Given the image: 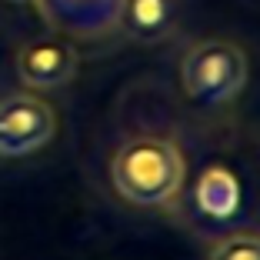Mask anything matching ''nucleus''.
<instances>
[{
    "label": "nucleus",
    "instance_id": "obj_8",
    "mask_svg": "<svg viewBox=\"0 0 260 260\" xmlns=\"http://www.w3.org/2000/svg\"><path fill=\"white\" fill-rule=\"evenodd\" d=\"M207 260H260V237L257 234H230L210 247Z\"/></svg>",
    "mask_w": 260,
    "mask_h": 260
},
{
    "label": "nucleus",
    "instance_id": "obj_6",
    "mask_svg": "<svg viewBox=\"0 0 260 260\" xmlns=\"http://www.w3.org/2000/svg\"><path fill=\"white\" fill-rule=\"evenodd\" d=\"M193 200H197L204 217H210V220H227V217L237 214V207H240V180L234 177V170L214 164V167H207L204 174H200Z\"/></svg>",
    "mask_w": 260,
    "mask_h": 260
},
{
    "label": "nucleus",
    "instance_id": "obj_7",
    "mask_svg": "<svg viewBox=\"0 0 260 260\" xmlns=\"http://www.w3.org/2000/svg\"><path fill=\"white\" fill-rule=\"evenodd\" d=\"M174 23V4L170 0H123L120 23L137 40H160Z\"/></svg>",
    "mask_w": 260,
    "mask_h": 260
},
{
    "label": "nucleus",
    "instance_id": "obj_4",
    "mask_svg": "<svg viewBox=\"0 0 260 260\" xmlns=\"http://www.w3.org/2000/svg\"><path fill=\"white\" fill-rule=\"evenodd\" d=\"M77 74V50L63 37H37L17 50V77L30 90H54Z\"/></svg>",
    "mask_w": 260,
    "mask_h": 260
},
{
    "label": "nucleus",
    "instance_id": "obj_9",
    "mask_svg": "<svg viewBox=\"0 0 260 260\" xmlns=\"http://www.w3.org/2000/svg\"><path fill=\"white\" fill-rule=\"evenodd\" d=\"M7 4H37V0H7Z\"/></svg>",
    "mask_w": 260,
    "mask_h": 260
},
{
    "label": "nucleus",
    "instance_id": "obj_5",
    "mask_svg": "<svg viewBox=\"0 0 260 260\" xmlns=\"http://www.w3.org/2000/svg\"><path fill=\"white\" fill-rule=\"evenodd\" d=\"M44 20L70 37H100L120 23L123 0H37Z\"/></svg>",
    "mask_w": 260,
    "mask_h": 260
},
{
    "label": "nucleus",
    "instance_id": "obj_1",
    "mask_svg": "<svg viewBox=\"0 0 260 260\" xmlns=\"http://www.w3.org/2000/svg\"><path fill=\"white\" fill-rule=\"evenodd\" d=\"M187 160L180 147L157 134H140L117 147L110 160V184L134 207H164L180 193Z\"/></svg>",
    "mask_w": 260,
    "mask_h": 260
},
{
    "label": "nucleus",
    "instance_id": "obj_2",
    "mask_svg": "<svg viewBox=\"0 0 260 260\" xmlns=\"http://www.w3.org/2000/svg\"><path fill=\"white\" fill-rule=\"evenodd\" d=\"M180 84L193 104H230L247 84V54L234 40H200L180 60Z\"/></svg>",
    "mask_w": 260,
    "mask_h": 260
},
{
    "label": "nucleus",
    "instance_id": "obj_3",
    "mask_svg": "<svg viewBox=\"0 0 260 260\" xmlns=\"http://www.w3.org/2000/svg\"><path fill=\"white\" fill-rule=\"evenodd\" d=\"M57 137V110L37 93L0 97V157H30Z\"/></svg>",
    "mask_w": 260,
    "mask_h": 260
}]
</instances>
